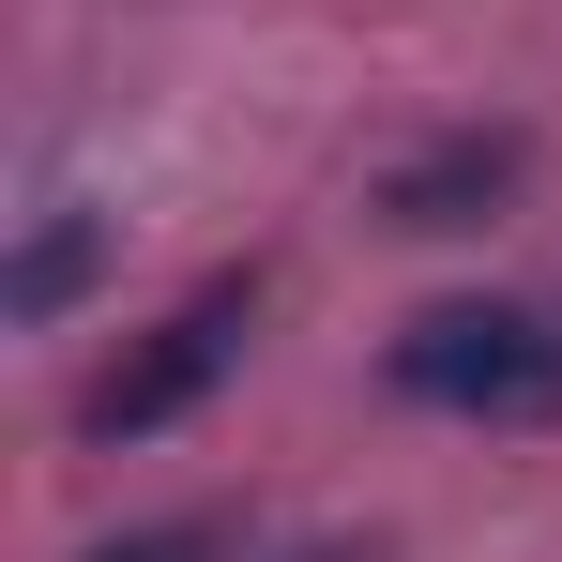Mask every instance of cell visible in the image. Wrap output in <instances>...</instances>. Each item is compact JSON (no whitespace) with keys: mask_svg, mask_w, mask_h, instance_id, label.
I'll return each mask as SVG.
<instances>
[{"mask_svg":"<svg viewBox=\"0 0 562 562\" xmlns=\"http://www.w3.org/2000/svg\"><path fill=\"white\" fill-rule=\"evenodd\" d=\"M289 562H380V548H289Z\"/></svg>","mask_w":562,"mask_h":562,"instance_id":"cell-6","label":"cell"},{"mask_svg":"<svg viewBox=\"0 0 562 562\" xmlns=\"http://www.w3.org/2000/svg\"><path fill=\"white\" fill-rule=\"evenodd\" d=\"M244 335H259V274H213L198 304H168L153 335H122L77 395V441H153V426H183L213 380L244 366Z\"/></svg>","mask_w":562,"mask_h":562,"instance_id":"cell-2","label":"cell"},{"mask_svg":"<svg viewBox=\"0 0 562 562\" xmlns=\"http://www.w3.org/2000/svg\"><path fill=\"white\" fill-rule=\"evenodd\" d=\"M92 259H106V228H92V213H46V228L15 244V319H61V304L92 289Z\"/></svg>","mask_w":562,"mask_h":562,"instance_id":"cell-4","label":"cell"},{"mask_svg":"<svg viewBox=\"0 0 562 562\" xmlns=\"http://www.w3.org/2000/svg\"><path fill=\"white\" fill-rule=\"evenodd\" d=\"M395 395L457 411V426H548L562 411V319H532V304H426L395 335Z\"/></svg>","mask_w":562,"mask_h":562,"instance_id":"cell-1","label":"cell"},{"mask_svg":"<svg viewBox=\"0 0 562 562\" xmlns=\"http://www.w3.org/2000/svg\"><path fill=\"white\" fill-rule=\"evenodd\" d=\"M92 562H244V532H228V517H153V532H122V548H92Z\"/></svg>","mask_w":562,"mask_h":562,"instance_id":"cell-5","label":"cell"},{"mask_svg":"<svg viewBox=\"0 0 562 562\" xmlns=\"http://www.w3.org/2000/svg\"><path fill=\"white\" fill-rule=\"evenodd\" d=\"M517 183H532V137H517V122H457V137H426V153L380 183V228H426V244H441V228H486Z\"/></svg>","mask_w":562,"mask_h":562,"instance_id":"cell-3","label":"cell"}]
</instances>
